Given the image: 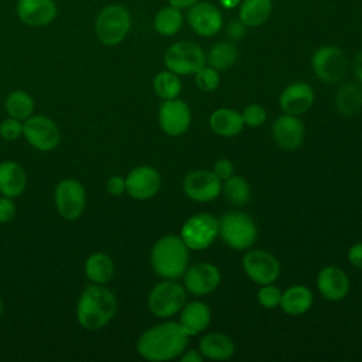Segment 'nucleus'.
<instances>
[{
	"instance_id": "1",
	"label": "nucleus",
	"mask_w": 362,
	"mask_h": 362,
	"mask_svg": "<svg viewBox=\"0 0 362 362\" xmlns=\"http://www.w3.org/2000/svg\"><path fill=\"white\" fill-rule=\"evenodd\" d=\"M188 344V335L181 325L174 321H165L146 329L137 339V354L153 362L171 361L180 356Z\"/></svg>"
},
{
	"instance_id": "2",
	"label": "nucleus",
	"mask_w": 362,
	"mask_h": 362,
	"mask_svg": "<svg viewBox=\"0 0 362 362\" xmlns=\"http://www.w3.org/2000/svg\"><path fill=\"white\" fill-rule=\"evenodd\" d=\"M117 310V300L105 284L86 286L76 303V320L86 331H98L107 325Z\"/></svg>"
},
{
	"instance_id": "3",
	"label": "nucleus",
	"mask_w": 362,
	"mask_h": 362,
	"mask_svg": "<svg viewBox=\"0 0 362 362\" xmlns=\"http://www.w3.org/2000/svg\"><path fill=\"white\" fill-rule=\"evenodd\" d=\"M188 246L181 236L164 235L151 249V267L163 279L175 280L184 274L188 264Z\"/></svg>"
},
{
	"instance_id": "4",
	"label": "nucleus",
	"mask_w": 362,
	"mask_h": 362,
	"mask_svg": "<svg viewBox=\"0 0 362 362\" xmlns=\"http://www.w3.org/2000/svg\"><path fill=\"white\" fill-rule=\"evenodd\" d=\"M130 27V13L120 4L105 6L95 18L96 37L106 47L119 45L127 37Z\"/></svg>"
},
{
	"instance_id": "5",
	"label": "nucleus",
	"mask_w": 362,
	"mask_h": 362,
	"mask_svg": "<svg viewBox=\"0 0 362 362\" xmlns=\"http://www.w3.org/2000/svg\"><path fill=\"white\" fill-rule=\"evenodd\" d=\"M219 236L235 250L249 249L257 238L255 221L242 211H229L219 219Z\"/></svg>"
},
{
	"instance_id": "6",
	"label": "nucleus",
	"mask_w": 362,
	"mask_h": 362,
	"mask_svg": "<svg viewBox=\"0 0 362 362\" xmlns=\"http://www.w3.org/2000/svg\"><path fill=\"white\" fill-rule=\"evenodd\" d=\"M187 303V290L175 280L164 279L157 283L148 293V310L160 318H168L180 313Z\"/></svg>"
},
{
	"instance_id": "7",
	"label": "nucleus",
	"mask_w": 362,
	"mask_h": 362,
	"mask_svg": "<svg viewBox=\"0 0 362 362\" xmlns=\"http://www.w3.org/2000/svg\"><path fill=\"white\" fill-rule=\"evenodd\" d=\"M206 64L205 51L192 41H177L164 52V65L180 75H194Z\"/></svg>"
},
{
	"instance_id": "8",
	"label": "nucleus",
	"mask_w": 362,
	"mask_h": 362,
	"mask_svg": "<svg viewBox=\"0 0 362 362\" xmlns=\"http://www.w3.org/2000/svg\"><path fill=\"white\" fill-rule=\"evenodd\" d=\"M181 239L192 250H204L219 236V219L211 214H195L181 228Z\"/></svg>"
},
{
	"instance_id": "9",
	"label": "nucleus",
	"mask_w": 362,
	"mask_h": 362,
	"mask_svg": "<svg viewBox=\"0 0 362 362\" xmlns=\"http://www.w3.org/2000/svg\"><path fill=\"white\" fill-rule=\"evenodd\" d=\"M23 136L31 147L40 151L54 150L61 140L58 124L44 115H31L25 119L23 122Z\"/></svg>"
},
{
	"instance_id": "10",
	"label": "nucleus",
	"mask_w": 362,
	"mask_h": 362,
	"mask_svg": "<svg viewBox=\"0 0 362 362\" xmlns=\"http://www.w3.org/2000/svg\"><path fill=\"white\" fill-rule=\"evenodd\" d=\"M54 202L64 219L75 221L85 209L86 191L78 180L64 178L54 189Z\"/></svg>"
},
{
	"instance_id": "11",
	"label": "nucleus",
	"mask_w": 362,
	"mask_h": 362,
	"mask_svg": "<svg viewBox=\"0 0 362 362\" xmlns=\"http://www.w3.org/2000/svg\"><path fill=\"white\" fill-rule=\"evenodd\" d=\"M311 66L320 81L332 83L342 79L346 72L348 61L341 48L335 45H324L313 54Z\"/></svg>"
},
{
	"instance_id": "12",
	"label": "nucleus",
	"mask_w": 362,
	"mask_h": 362,
	"mask_svg": "<svg viewBox=\"0 0 362 362\" xmlns=\"http://www.w3.org/2000/svg\"><path fill=\"white\" fill-rule=\"evenodd\" d=\"M242 266L247 277L259 286L272 284L280 276V263L277 257L262 249L247 250L243 256Z\"/></svg>"
},
{
	"instance_id": "13",
	"label": "nucleus",
	"mask_w": 362,
	"mask_h": 362,
	"mask_svg": "<svg viewBox=\"0 0 362 362\" xmlns=\"http://www.w3.org/2000/svg\"><path fill=\"white\" fill-rule=\"evenodd\" d=\"M158 124L161 130L173 137L184 134L191 124V109L180 98L163 100L158 107Z\"/></svg>"
},
{
	"instance_id": "14",
	"label": "nucleus",
	"mask_w": 362,
	"mask_h": 362,
	"mask_svg": "<svg viewBox=\"0 0 362 362\" xmlns=\"http://www.w3.org/2000/svg\"><path fill=\"white\" fill-rule=\"evenodd\" d=\"M184 194L197 202L214 201L222 191L221 180L208 170H194L182 180Z\"/></svg>"
},
{
	"instance_id": "15",
	"label": "nucleus",
	"mask_w": 362,
	"mask_h": 362,
	"mask_svg": "<svg viewBox=\"0 0 362 362\" xmlns=\"http://www.w3.org/2000/svg\"><path fill=\"white\" fill-rule=\"evenodd\" d=\"M187 20L192 31L201 37H214L223 25V17L219 7L208 1H198L191 6L188 8Z\"/></svg>"
},
{
	"instance_id": "16",
	"label": "nucleus",
	"mask_w": 362,
	"mask_h": 362,
	"mask_svg": "<svg viewBox=\"0 0 362 362\" xmlns=\"http://www.w3.org/2000/svg\"><path fill=\"white\" fill-rule=\"evenodd\" d=\"M126 192L139 201L153 198L160 187V173L151 165H137L126 175Z\"/></svg>"
},
{
	"instance_id": "17",
	"label": "nucleus",
	"mask_w": 362,
	"mask_h": 362,
	"mask_svg": "<svg viewBox=\"0 0 362 362\" xmlns=\"http://www.w3.org/2000/svg\"><path fill=\"white\" fill-rule=\"evenodd\" d=\"M182 277L185 290L198 297L211 294L221 283V272L212 263H197L188 267Z\"/></svg>"
},
{
	"instance_id": "18",
	"label": "nucleus",
	"mask_w": 362,
	"mask_h": 362,
	"mask_svg": "<svg viewBox=\"0 0 362 362\" xmlns=\"http://www.w3.org/2000/svg\"><path fill=\"white\" fill-rule=\"evenodd\" d=\"M18 20L28 27H44L54 21L58 13L54 0H17Z\"/></svg>"
},
{
	"instance_id": "19",
	"label": "nucleus",
	"mask_w": 362,
	"mask_h": 362,
	"mask_svg": "<svg viewBox=\"0 0 362 362\" xmlns=\"http://www.w3.org/2000/svg\"><path fill=\"white\" fill-rule=\"evenodd\" d=\"M272 134L280 148L291 151L303 144L305 129L298 116L284 113L273 122Z\"/></svg>"
},
{
	"instance_id": "20",
	"label": "nucleus",
	"mask_w": 362,
	"mask_h": 362,
	"mask_svg": "<svg viewBox=\"0 0 362 362\" xmlns=\"http://www.w3.org/2000/svg\"><path fill=\"white\" fill-rule=\"evenodd\" d=\"M317 288L329 301H339L349 291V277L337 266H325L317 274Z\"/></svg>"
},
{
	"instance_id": "21",
	"label": "nucleus",
	"mask_w": 362,
	"mask_h": 362,
	"mask_svg": "<svg viewBox=\"0 0 362 362\" xmlns=\"http://www.w3.org/2000/svg\"><path fill=\"white\" fill-rule=\"evenodd\" d=\"M280 107L284 113L300 116L314 103V90L305 82H293L280 93Z\"/></svg>"
},
{
	"instance_id": "22",
	"label": "nucleus",
	"mask_w": 362,
	"mask_h": 362,
	"mask_svg": "<svg viewBox=\"0 0 362 362\" xmlns=\"http://www.w3.org/2000/svg\"><path fill=\"white\" fill-rule=\"evenodd\" d=\"M211 322V310L204 301L185 303L180 310L178 324L188 337L198 335Z\"/></svg>"
},
{
	"instance_id": "23",
	"label": "nucleus",
	"mask_w": 362,
	"mask_h": 362,
	"mask_svg": "<svg viewBox=\"0 0 362 362\" xmlns=\"http://www.w3.org/2000/svg\"><path fill=\"white\" fill-rule=\"evenodd\" d=\"M27 185V175L16 161L0 163V194L8 198L20 197Z\"/></svg>"
},
{
	"instance_id": "24",
	"label": "nucleus",
	"mask_w": 362,
	"mask_h": 362,
	"mask_svg": "<svg viewBox=\"0 0 362 362\" xmlns=\"http://www.w3.org/2000/svg\"><path fill=\"white\" fill-rule=\"evenodd\" d=\"M243 119L240 112L229 107H219L209 116V127L222 137H235L243 130Z\"/></svg>"
},
{
	"instance_id": "25",
	"label": "nucleus",
	"mask_w": 362,
	"mask_h": 362,
	"mask_svg": "<svg viewBox=\"0 0 362 362\" xmlns=\"http://www.w3.org/2000/svg\"><path fill=\"white\" fill-rule=\"evenodd\" d=\"M314 301L311 290L303 284H294L281 293L280 308L288 315H301L307 313Z\"/></svg>"
},
{
	"instance_id": "26",
	"label": "nucleus",
	"mask_w": 362,
	"mask_h": 362,
	"mask_svg": "<svg viewBox=\"0 0 362 362\" xmlns=\"http://www.w3.org/2000/svg\"><path fill=\"white\" fill-rule=\"evenodd\" d=\"M199 352L204 358L214 361H226L235 354L232 338L222 332H209L199 341Z\"/></svg>"
},
{
	"instance_id": "27",
	"label": "nucleus",
	"mask_w": 362,
	"mask_h": 362,
	"mask_svg": "<svg viewBox=\"0 0 362 362\" xmlns=\"http://www.w3.org/2000/svg\"><path fill=\"white\" fill-rule=\"evenodd\" d=\"M83 270L86 279L90 283L106 284L115 276V263L109 255L95 252L86 257Z\"/></svg>"
},
{
	"instance_id": "28",
	"label": "nucleus",
	"mask_w": 362,
	"mask_h": 362,
	"mask_svg": "<svg viewBox=\"0 0 362 362\" xmlns=\"http://www.w3.org/2000/svg\"><path fill=\"white\" fill-rule=\"evenodd\" d=\"M272 10V0H242L239 4V20L247 27H259L269 20Z\"/></svg>"
},
{
	"instance_id": "29",
	"label": "nucleus",
	"mask_w": 362,
	"mask_h": 362,
	"mask_svg": "<svg viewBox=\"0 0 362 362\" xmlns=\"http://www.w3.org/2000/svg\"><path fill=\"white\" fill-rule=\"evenodd\" d=\"M182 21H184V17H182L181 8H177L171 4H168V6L161 7L157 11L153 25H154V30L160 35L171 37L181 30Z\"/></svg>"
},
{
	"instance_id": "30",
	"label": "nucleus",
	"mask_w": 362,
	"mask_h": 362,
	"mask_svg": "<svg viewBox=\"0 0 362 362\" xmlns=\"http://www.w3.org/2000/svg\"><path fill=\"white\" fill-rule=\"evenodd\" d=\"M236 59H238V49L229 41H219L214 44L206 54L208 65H211L218 71L229 69L230 66L235 65Z\"/></svg>"
},
{
	"instance_id": "31",
	"label": "nucleus",
	"mask_w": 362,
	"mask_h": 362,
	"mask_svg": "<svg viewBox=\"0 0 362 362\" xmlns=\"http://www.w3.org/2000/svg\"><path fill=\"white\" fill-rule=\"evenodd\" d=\"M4 106L10 117L18 119L21 122H24L34 113V99L30 93L20 89L13 90L7 95Z\"/></svg>"
},
{
	"instance_id": "32",
	"label": "nucleus",
	"mask_w": 362,
	"mask_h": 362,
	"mask_svg": "<svg viewBox=\"0 0 362 362\" xmlns=\"http://www.w3.org/2000/svg\"><path fill=\"white\" fill-rule=\"evenodd\" d=\"M337 106L344 116H354L362 106V88L356 83H345L337 93Z\"/></svg>"
},
{
	"instance_id": "33",
	"label": "nucleus",
	"mask_w": 362,
	"mask_h": 362,
	"mask_svg": "<svg viewBox=\"0 0 362 362\" xmlns=\"http://www.w3.org/2000/svg\"><path fill=\"white\" fill-rule=\"evenodd\" d=\"M223 197L233 206H243L250 199V187L240 175H230L222 184Z\"/></svg>"
},
{
	"instance_id": "34",
	"label": "nucleus",
	"mask_w": 362,
	"mask_h": 362,
	"mask_svg": "<svg viewBox=\"0 0 362 362\" xmlns=\"http://www.w3.org/2000/svg\"><path fill=\"white\" fill-rule=\"evenodd\" d=\"M153 89L163 100L178 98L182 89L180 76L168 69L158 72L153 79Z\"/></svg>"
},
{
	"instance_id": "35",
	"label": "nucleus",
	"mask_w": 362,
	"mask_h": 362,
	"mask_svg": "<svg viewBox=\"0 0 362 362\" xmlns=\"http://www.w3.org/2000/svg\"><path fill=\"white\" fill-rule=\"evenodd\" d=\"M194 81H195V85L202 92H214L221 82L219 71L205 64L199 71L194 74Z\"/></svg>"
},
{
	"instance_id": "36",
	"label": "nucleus",
	"mask_w": 362,
	"mask_h": 362,
	"mask_svg": "<svg viewBox=\"0 0 362 362\" xmlns=\"http://www.w3.org/2000/svg\"><path fill=\"white\" fill-rule=\"evenodd\" d=\"M280 298H281V291L273 283L262 286L257 291V301L266 310H273V308L279 307Z\"/></svg>"
},
{
	"instance_id": "37",
	"label": "nucleus",
	"mask_w": 362,
	"mask_h": 362,
	"mask_svg": "<svg viewBox=\"0 0 362 362\" xmlns=\"http://www.w3.org/2000/svg\"><path fill=\"white\" fill-rule=\"evenodd\" d=\"M240 115H242L243 123L249 127H260L266 122V117H267L266 109L259 103L247 105Z\"/></svg>"
},
{
	"instance_id": "38",
	"label": "nucleus",
	"mask_w": 362,
	"mask_h": 362,
	"mask_svg": "<svg viewBox=\"0 0 362 362\" xmlns=\"http://www.w3.org/2000/svg\"><path fill=\"white\" fill-rule=\"evenodd\" d=\"M0 136L7 141L20 139L23 136V122L8 116L0 123Z\"/></svg>"
},
{
	"instance_id": "39",
	"label": "nucleus",
	"mask_w": 362,
	"mask_h": 362,
	"mask_svg": "<svg viewBox=\"0 0 362 362\" xmlns=\"http://www.w3.org/2000/svg\"><path fill=\"white\" fill-rule=\"evenodd\" d=\"M16 211L17 208H16V204L13 202V198L1 195L0 197V223L10 222L14 218Z\"/></svg>"
},
{
	"instance_id": "40",
	"label": "nucleus",
	"mask_w": 362,
	"mask_h": 362,
	"mask_svg": "<svg viewBox=\"0 0 362 362\" xmlns=\"http://www.w3.org/2000/svg\"><path fill=\"white\" fill-rule=\"evenodd\" d=\"M233 163L228 158H219L215 161L212 173L221 180L225 181L226 178H229L230 175H233Z\"/></svg>"
},
{
	"instance_id": "41",
	"label": "nucleus",
	"mask_w": 362,
	"mask_h": 362,
	"mask_svg": "<svg viewBox=\"0 0 362 362\" xmlns=\"http://www.w3.org/2000/svg\"><path fill=\"white\" fill-rule=\"evenodd\" d=\"M106 189L113 197H120L126 192V180L122 175H112L106 181Z\"/></svg>"
},
{
	"instance_id": "42",
	"label": "nucleus",
	"mask_w": 362,
	"mask_h": 362,
	"mask_svg": "<svg viewBox=\"0 0 362 362\" xmlns=\"http://www.w3.org/2000/svg\"><path fill=\"white\" fill-rule=\"evenodd\" d=\"M246 28H247V25H245L240 20H235V21L228 24L226 34L230 40H240V38L245 37Z\"/></svg>"
},
{
	"instance_id": "43",
	"label": "nucleus",
	"mask_w": 362,
	"mask_h": 362,
	"mask_svg": "<svg viewBox=\"0 0 362 362\" xmlns=\"http://www.w3.org/2000/svg\"><path fill=\"white\" fill-rule=\"evenodd\" d=\"M348 260L349 263L356 267V269H362V242L355 243L349 247L348 252Z\"/></svg>"
},
{
	"instance_id": "44",
	"label": "nucleus",
	"mask_w": 362,
	"mask_h": 362,
	"mask_svg": "<svg viewBox=\"0 0 362 362\" xmlns=\"http://www.w3.org/2000/svg\"><path fill=\"white\" fill-rule=\"evenodd\" d=\"M181 362H202L204 361V356L202 354L199 352V349H188V351H184L181 355Z\"/></svg>"
},
{
	"instance_id": "45",
	"label": "nucleus",
	"mask_w": 362,
	"mask_h": 362,
	"mask_svg": "<svg viewBox=\"0 0 362 362\" xmlns=\"http://www.w3.org/2000/svg\"><path fill=\"white\" fill-rule=\"evenodd\" d=\"M352 68H354V74H355V76L362 82V51H361V52H358V54L354 57Z\"/></svg>"
},
{
	"instance_id": "46",
	"label": "nucleus",
	"mask_w": 362,
	"mask_h": 362,
	"mask_svg": "<svg viewBox=\"0 0 362 362\" xmlns=\"http://www.w3.org/2000/svg\"><path fill=\"white\" fill-rule=\"evenodd\" d=\"M199 0H168V4L177 7V8H189L191 6H194L195 3H198Z\"/></svg>"
},
{
	"instance_id": "47",
	"label": "nucleus",
	"mask_w": 362,
	"mask_h": 362,
	"mask_svg": "<svg viewBox=\"0 0 362 362\" xmlns=\"http://www.w3.org/2000/svg\"><path fill=\"white\" fill-rule=\"evenodd\" d=\"M240 1H242V0H219V4H221L223 8L230 10V8H235L236 6H239Z\"/></svg>"
},
{
	"instance_id": "48",
	"label": "nucleus",
	"mask_w": 362,
	"mask_h": 362,
	"mask_svg": "<svg viewBox=\"0 0 362 362\" xmlns=\"http://www.w3.org/2000/svg\"><path fill=\"white\" fill-rule=\"evenodd\" d=\"M1 314H3V303L0 300V317H1Z\"/></svg>"
}]
</instances>
